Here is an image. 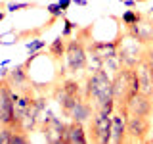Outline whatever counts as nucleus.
<instances>
[{"label":"nucleus","instance_id":"obj_1","mask_svg":"<svg viewBox=\"0 0 153 144\" xmlns=\"http://www.w3.org/2000/svg\"><path fill=\"white\" fill-rule=\"evenodd\" d=\"M84 100H88L94 106V110H100L105 102L113 98V79L107 71L98 69L94 73L86 75L84 81Z\"/></svg>","mask_w":153,"mask_h":144},{"label":"nucleus","instance_id":"obj_2","mask_svg":"<svg viewBox=\"0 0 153 144\" xmlns=\"http://www.w3.org/2000/svg\"><path fill=\"white\" fill-rule=\"evenodd\" d=\"M86 56H88V48H86V40L80 37H71L67 40V50L63 56V65L67 67L69 73L76 75L79 71L86 69Z\"/></svg>","mask_w":153,"mask_h":144},{"label":"nucleus","instance_id":"obj_3","mask_svg":"<svg viewBox=\"0 0 153 144\" xmlns=\"http://www.w3.org/2000/svg\"><path fill=\"white\" fill-rule=\"evenodd\" d=\"M119 58H121V62H123V67L134 69V67L146 58V48H143V44L138 38H134L132 35H128V33H124V35H121Z\"/></svg>","mask_w":153,"mask_h":144},{"label":"nucleus","instance_id":"obj_4","mask_svg":"<svg viewBox=\"0 0 153 144\" xmlns=\"http://www.w3.org/2000/svg\"><path fill=\"white\" fill-rule=\"evenodd\" d=\"M88 131H90V140L98 144H111V115L96 110L92 119L88 121Z\"/></svg>","mask_w":153,"mask_h":144},{"label":"nucleus","instance_id":"obj_5","mask_svg":"<svg viewBox=\"0 0 153 144\" xmlns=\"http://www.w3.org/2000/svg\"><path fill=\"white\" fill-rule=\"evenodd\" d=\"M149 131H151L149 117L128 113V119H126V142H146Z\"/></svg>","mask_w":153,"mask_h":144},{"label":"nucleus","instance_id":"obj_6","mask_svg":"<svg viewBox=\"0 0 153 144\" xmlns=\"http://www.w3.org/2000/svg\"><path fill=\"white\" fill-rule=\"evenodd\" d=\"M40 131L44 134L46 142H50V144H65L67 123H63L59 117H56V115L40 121Z\"/></svg>","mask_w":153,"mask_h":144},{"label":"nucleus","instance_id":"obj_7","mask_svg":"<svg viewBox=\"0 0 153 144\" xmlns=\"http://www.w3.org/2000/svg\"><path fill=\"white\" fill-rule=\"evenodd\" d=\"M126 119H128L126 106L117 104V110L111 113V144L126 142Z\"/></svg>","mask_w":153,"mask_h":144},{"label":"nucleus","instance_id":"obj_8","mask_svg":"<svg viewBox=\"0 0 153 144\" xmlns=\"http://www.w3.org/2000/svg\"><path fill=\"white\" fill-rule=\"evenodd\" d=\"M130 67H123L117 75L113 77V98L117 104H124V100L130 94Z\"/></svg>","mask_w":153,"mask_h":144},{"label":"nucleus","instance_id":"obj_9","mask_svg":"<svg viewBox=\"0 0 153 144\" xmlns=\"http://www.w3.org/2000/svg\"><path fill=\"white\" fill-rule=\"evenodd\" d=\"M124 106H126L128 113L149 117L153 112V98H149V96H146L142 92H136V94H130L124 100Z\"/></svg>","mask_w":153,"mask_h":144},{"label":"nucleus","instance_id":"obj_10","mask_svg":"<svg viewBox=\"0 0 153 144\" xmlns=\"http://www.w3.org/2000/svg\"><path fill=\"white\" fill-rule=\"evenodd\" d=\"M94 106L88 102V100H84V98H79L75 102L73 106V110L69 112V115H67V119L69 121H79V123H88L90 119H92V115H94Z\"/></svg>","mask_w":153,"mask_h":144},{"label":"nucleus","instance_id":"obj_11","mask_svg":"<svg viewBox=\"0 0 153 144\" xmlns=\"http://www.w3.org/2000/svg\"><path fill=\"white\" fill-rule=\"evenodd\" d=\"M136 73H138V81H140V92L153 98V71L149 64L146 62V58L136 65Z\"/></svg>","mask_w":153,"mask_h":144},{"label":"nucleus","instance_id":"obj_12","mask_svg":"<svg viewBox=\"0 0 153 144\" xmlns=\"http://www.w3.org/2000/svg\"><path fill=\"white\" fill-rule=\"evenodd\" d=\"M90 138L86 134L84 123L79 121H69L67 123V131H65V144H86Z\"/></svg>","mask_w":153,"mask_h":144},{"label":"nucleus","instance_id":"obj_13","mask_svg":"<svg viewBox=\"0 0 153 144\" xmlns=\"http://www.w3.org/2000/svg\"><path fill=\"white\" fill-rule=\"evenodd\" d=\"M8 83L12 85V86H16V88H27V83H29V69L23 64H17V65H13L12 69H10V73H8Z\"/></svg>","mask_w":153,"mask_h":144},{"label":"nucleus","instance_id":"obj_14","mask_svg":"<svg viewBox=\"0 0 153 144\" xmlns=\"http://www.w3.org/2000/svg\"><path fill=\"white\" fill-rule=\"evenodd\" d=\"M54 100L57 104H59V108H61V113L65 115H69V112L73 110V106H75V102L79 98H75V96H71V94H67L65 90H63V86H56V90H54Z\"/></svg>","mask_w":153,"mask_h":144},{"label":"nucleus","instance_id":"obj_15","mask_svg":"<svg viewBox=\"0 0 153 144\" xmlns=\"http://www.w3.org/2000/svg\"><path fill=\"white\" fill-rule=\"evenodd\" d=\"M65 50H67V38L65 37H56L54 40L48 44V54L54 62H63V56H65Z\"/></svg>","mask_w":153,"mask_h":144},{"label":"nucleus","instance_id":"obj_16","mask_svg":"<svg viewBox=\"0 0 153 144\" xmlns=\"http://www.w3.org/2000/svg\"><path fill=\"white\" fill-rule=\"evenodd\" d=\"M61 86H63V90L67 94L75 96V98H84V86L76 79H63L61 81Z\"/></svg>","mask_w":153,"mask_h":144},{"label":"nucleus","instance_id":"obj_17","mask_svg":"<svg viewBox=\"0 0 153 144\" xmlns=\"http://www.w3.org/2000/svg\"><path fill=\"white\" fill-rule=\"evenodd\" d=\"M142 17H143V14L136 12V10H132V8H128L126 12H123V16L119 17V21L124 23V27H130V25H136V23H140Z\"/></svg>","mask_w":153,"mask_h":144},{"label":"nucleus","instance_id":"obj_18","mask_svg":"<svg viewBox=\"0 0 153 144\" xmlns=\"http://www.w3.org/2000/svg\"><path fill=\"white\" fill-rule=\"evenodd\" d=\"M102 58L100 56H96L94 52H90L88 50V56H86V69L84 71H88V73H94V71H98V69H102Z\"/></svg>","mask_w":153,"mask_h":144},{"label":"nucleus","instance_id":"obj_19","mask_svg":"<svg viewBox=\"0 0 153 144\" xmlns=\"http://www.w3.org/2000/svg\"><path fill=\"white\" fill-rule=\"evenodd\" d=\"M25 48L29 54H35V52H40L46 48V40H42L40 37H35V38H29V40H25Z\"/></svg>","mask_w":153,"mask_h":144},{"label":"nucleus","instance_id":"obj_20","mask_svg":"<svg viewBox=\"0 0 153 144\" xmlns=\"http://www.w3.org/2000/svg\"><path fill=\"white\" fill-rule=\"evenodd\" d=\"M36 8L35 2H8L6 4V12L8 14H16V12H23V10H31Z\"/></svg>","mask_w":153,"mask_h":144},{"label":"nucleus","instance_id":"obj_21","mask_svg":"<svg viewBox=\"0 0 153 144\" xmlns=\"http://www.w3.org/2000/svg\"><path fill=\"white\" fill-rule=\"evenodd\" d=\"M61 21H63V29H61V37H65V38H71L73 37V33L76 31V29H79V25H76V23H73L71 21L69 17H63L61 19Z\"/></svg>","mask_w":153,"mask_h":144},{"label":"nucleus","instance_id":"obj_22","mask_svg":"<svg viewBox=\"0 0 153 144\" xmlns=\"http://www.w3.org/2000/svg\"><path fill=\"white\" fill-rule=\"evenodd\" d=\"M46 12H48V16H50V17H56V19H63L65 17V12L61 10V6L57 2H50L46 6Z\"/></svg>","mask_w":153,"mask_h":144},{"label":"nucleus","instance_id":"obj_23","mask_svg":"<svg viewBox=\"0 0 153 144\" xmlns=\"http://www.w3.org/2000/svg\"><path fill=\"white\" fill-rule=\"evenodd\" d=\"M57 4H59V6H61V10H63V12L67 14V10H69V6H71V4H73V0H57Z\"/></svg>","mask_w":153,"mask_h":144},{"label":"nucleus","instance_id":"obj_24","mask_svg":"<svg viewBox=\"0 0 153 144\" xmlns=\"http://www.w3.org/2000/svg\"><path fill=\"white\" fill-rule=\"evenodd\" d=\"M123 4H124V6H126V8H134V6H136L138 2H136V0H124Z\"/></svg>","mask_w":153,"mask_h":144},{"label":"nucleus","instance_id":"obj_25","mask_svg":"<svg viewBox=\"0 0 153 144\" xmlns=\"http://www.w3.org/2000/svg\"><path fill=\"white\" fill-rule=\"evenodd\" d=\"M73 4H76V6H88V0H73Z\"/></svg>","mask_w":153,"mask_h":144},{"label":"nucleus","instance_id":"obj_26","mask_svg":"<svg viewBox=\"0 0 153 144\" xmlns=\"http://www.w3.org/2000/svg\"><path fill=\"white\" fill-rule=\"evenodd\" d=\"M146 16L149 17V19H153V6H151V8H149V10H147V12H146Z\"/></svg>","mask_w":153,"mask_h":144},{"label":"nucleus","instance_id":"obj_27","mask_svg":"<svg viewBox=\"0 0 153 144\" xmlns=\"http://www.w3.org/2000/svg\"><path fill=\"white\" fill-rule=\"evenodd\" d=\"M6 14H8V12H2V10H0V23L4 21V17H6Z\"/></svg>","mask_w":153,"mask_h":144},{"label":"nucleus","instance_id":"obj_28","mask_svg":"<svg viewBox=\"0 0 153 144\" xmlns=\"http://www.w3.org/2000/svg\"><path fill=\"white\" fill-rule=\"evenodd\" d=\"M136 2H138V4H140V2H147V0H136Z\"/></svg>","mask_w":153,"mask_h":144},{"label":"nucleus","instance_id":"obj_29","mask_svg":"<svg viewBox=\"0 0 153 144\" xmlns=\"http://www.w3.org/2000/svg\"><path fill=\"white\" fill-rule=\"evenodd\" d=\"M119 2H124V0H119Z\"/></svg>","mask_w":153,"mask_h":144}]
</instances>
